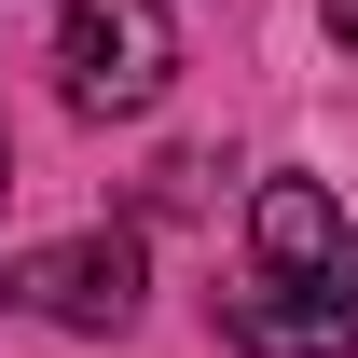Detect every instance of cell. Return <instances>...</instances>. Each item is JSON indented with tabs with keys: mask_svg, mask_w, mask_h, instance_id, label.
<instances>
[{
	"mask_svg": "<svg viewBox=\"0 0 358 358\" xmlns=\"http://www.w3.org/2000/svg\"><path fill=\"white\" fill-rule=\"evenodd\" d=\"M179 69V28L166 0H69L55 14V96L83 110V124H138Z\"/></svg>",
	"mask_w": 358,
	"mask_h": 358,
	"instance_id": "cell-1",
	"label": "cell"
},
{
	"mask_svg": "<svg viewBox=\"0 0 358 358\" xmlns=\"http://www.w3.org/2000/svg\"><path fill=\"white\" fill-rule=\"evenodd\" d=\"M221 345L234 358H345L358 345V275H262L221 289Z\"/></svg>",
	"mask_w": 358,
	"mask_h": 358,
	"instance_id": "cell-3",
	"label": "cell"
},
{
	"mask_svg": "<svg viewBox=\"0 0 358 358\" xmlns=\"http://www.w3.org/2000/svg\"><path fill=\"white\" fill-rule=\"evenodd\" d=\"M14 303L42 317V331H124V317L152 303V262H138V234H124V221H96V234L28 248V262H14Z\"/></svg>",
	"mask_w": 358,
	"mask_h": 358,
	"instance_id": "cell-2",
	"label": "cell"
},
{
	"mask_svg": "<svg viewBox=\"0 0 358 358\" xmlns=\"http://www.w3.org/2000/svg\"><path fill=\"white\" fill-rule=\"evenodd\" d=\"M248 248H262V275H358V234L317 179H262L248 193Z\"/></svg>",
	"mask_w": 358,
	"mask_h": 358,
	"instance_id": "cell-4",
	"label": "cell"
},
{
	"mask_svg": "<svg viewBox=\"0 0 358 358\" xmlns=\"http://www.w3.org/2000/svg\"><path fill=\"white\" fill-rule=\"evenodd\" d=\"M331 42H345V55H358V0H331Z\"/></svg>",
	"mask_w": 358,
	"mask_h": 358,
	"instance_id": "cell-5",
	"label": "cell"
}]
</instances>
